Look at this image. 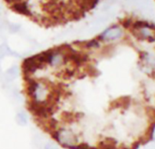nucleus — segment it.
I'll use <instances>...</instances> for the list:
<instances>
[{
    "mask_svg": "<svg viewBox=\"0 0 155 149\" xmlns=\"http://www.w3.org/2000/svg\"><path fill=\"white\" fill-rule=\"evenodd\" d=\"M25 90L31 109L54 107L56 100V92L50 83L42 79L28 78Z\"/></svg>",
    "mask_w": 155,
    "mask_h": 149,
    "instance_id": "nucleus-1",
    "label": "nucleus"
},
{
    "mask_svg": "<svg viewBox=\"0 0 155 149\" xmlns=\"http://www.w3.org/2000/svg\"><path fill=\"white\" fill-rule=\"evenodd\" d=\"M54 140L63 148L75 149L81 143L79 136L69 127H57L52 130Z\"/></svg>",
    "mask_w": 155,
    "mask_h": 149,
    "instance_id": "nucleus-2",
    "label": "nucleus"
},
{
    "mask_svg": "<svg viewBox=\"0 0 155 149\" xmlns=\"http://www.w3.org/2000/svg\"><path fill=\"white\" fill-rule=\"evenodd\" d=\"M65 1L64 0H41L40 8L47 15H56L64 12Z\"/></svg>",
    "mask_w": 155,
    "mask_h": 149,
    "instance_id": "nucleus-3",
    "label": "nucleus"
},
{
    "mask_svg": "<svg viewBox=\"0 0 155 149\" xmlns=\"http://www.w3.org/2000/svg\"><path fill=\"white\" fill-rule=\"evenodd\" d=\"M123 36V30L119 25H114L105 29L102 34L97 36L100 42H113Z\"/></svg>",
    "mask_w": 155,
    "mask_h": 149,
    "instance_id": "nucleus-4",
    "label": "nucleus"
},
{
    "mask_svg": "<svg viewBox=\"0 0 155 149\" xmlns=\"http://www.w3.org/2000/svg\"><path fill=\"white\" fill-rule=\"evenodd\" d=\"M8 7L11 11H13L16 14H19V15H23L25 16H27L30 19L34 16V14L32 13V11L28 5V3L26 1L15 3L11 5H8Z\"/></svg>",
    "mask_w": 155,
    "mask_h": 149,
    "instance_id": "nucleus-5",
    "label": "nucleus"
},
{
    "mask_svg": "<svg viewBox=\"0 0 155 149\" xmlns=\"http://www.w3.org/2000/svg\"><path fill=\"white\" fill-rule=\"evenodd\" d=\"M74 45L81 49L93 50V49H98L101 46V42L96 36L95 38H93L88 41H75Z\"/></svg>",
    "mask_w": 155,
    "mask_h": 149,
    "instance_id": "nucleus-6",
    "label": "nucleus"
},
{
    "mask_svg": "<svg viewBox=\"0 0 155 149\" xmlns=\"http://www.w3.org/2000/svg\"><path fill=\"white\" fill-rule=\"evenodd\" d=\"M74 5L83 10L84 12H88L94 9L98 4L99 0H71Z\"/></svg>",
    "mask_w": 155,
    "mask_h": 149,
    "instance_id": "nucleus-7",
    "label": "nucleus"
},
{
    "mask_svg": "<svg viewBox=\"0 0 155 149\" xmlns=\"http://www.w3.org/2000/svg\"><path fill=\"white\" fill-rule=\"evenodd\" d=\"M75 149H97V147H92L90 145H88L87 143H84V142H81Z\"/></svg>",
    "mask_w": 155,
    "mask_h": 149,
    "instance_id": "nucleus-8",
    "label": "nucleus"
},
{
    "mask_svg": "<svg viewBox=\"0 0 155 149\" xmlns=\"http://www.w3.org/2000/svg\"><path fill=\"white\" fill-rule=\"evenodd\" d=\"M44 149H59V147L54 145V144H53V143H48V144H46L45 146Z\"/></svg>",
    "mask_w": 155,
    "mask_h": 149,
    "instance_id": "nucleus-9",
    "label": "nucleus"
},
{
    "mask_svg": "<svg viewBox=\"0 0 155 149\" xmlns=\"http://www.w3.org/2000/svg\"><path fill=\"white\" fill-rule=\"evenodd\" d=\"M5 2V4L6 5H13V4H15V3H18V2H24V1H28V0H4Z\"/></svg>",
    "mask_w": 155,
    "mask_h": 149,
    "instance_id": "nucleus-10",
    "label": "nucleus"
}]
</instances>
